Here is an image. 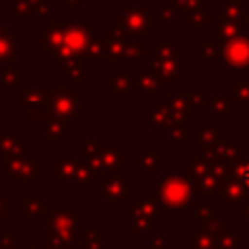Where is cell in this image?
Returning a JSON list of instances; mask_svg holds the SVG:
<instances>
[{"instance_id":"6da1fadb","label":"cell","mask_w":249,"mask_h":249,"mask_svg":"<svg viewBox=\"0 0 249 249\" xmlns=\"http://www.w3.org/2000/svg\"><path fill=\"white\" fill-rule=\"evenodd\" d=\"M88 220L68 200H47L43 214V243L53 249H82Z\"/></svg>"},{"instance_id":"7a4b0ae2","label":"cell","mask_w":249,"mask_h":249,"mask_svg":"<svg viewBox=\"0 0 249 249\" xmlns=\"http://www.w3.org/2000/svg\"><path fill=\"white\" fill-rule=\"evenodd\" d=\"M78 158L88 165L93 179L121 173L126 165L121 138H80Z\"/></svg>"},{"instance_id":"3957f363","label":"cell","mask_w":249,"mask_h":249,"mask_svg":"<svg viewBox=\"0 0 249 249\" xmlns=\"http://www.w3.org/2000/svg\"><path fill=\"white\" fill-rule=\"evenodd\" d=\"M97 33L99 31H97L95 23H68V25H64L58 53L51 60V64L54 68H60L64 62H70V60L82 62V58L86 56V53H88V49H89V45Z\"/></svg>"},{"instance_id":"277c9868","label":"cell","mask_w":249,"mask_h":249,"mask_svg":"<svg viewBox=\"0 0 249 249\" xmlns=\"http://www.w3.org/2000/svg\"><path fill=\"white\" fill-rule=\"evenodd\" d=\"M0 167L4 169L8 183H43L45 179V160L35 154L33 146L2 158Z\"/></svg>"},{"instance_id":"5b68a950","label":"cell","mask_w":249,"mask_h":249,"mask_svg":"<svg viewBox=\"0 0 249 249\" xmlns=\"http://www.w3.org/2000/svg\"><path fill=\"white\" fill-rule=\"evenodd\" d=\"M51 181L66 183L70 193H86L91 183H95L91 171L80 158L53 156L51 158Z\"/></svg>"},{"instance_id":"8992f818","label":"cell","mask_w":249,"mask_h":249,"mask_svg":"<svg viewBox=\"0 0 249 249\" xmlns=\"http://www.w3.org/2000/svg\"><path fill=\"white\" fill-rule=\"evenodd\" d=\"M95 200L103 202L107 210H123L132 202V175L130 173H113L101 177L93 183Z\"/></svg>"},{"instance_id":"52a82bcc","label":"cell","mask_w":249,"mask_h":249,"mask_svg":"<svg viewBox=\"0 0 249 249\" xmlns=\"http://www.w3.org/2000/svg\"><path fill=\"white\" fill-rule=\"evenodd\" d=\"M45 89H47V103H49L51 117H64L68 121H74L82 113L88 111V103L80 99L78 86L49 84V86H45Z\"/></svg>"},{"instance_id":"ba28073f","label":"cell","mask_w":249,"mask_h":249,"mask_svg":"<svg viewBox=\"0 0 249 249\" xmlns=\"http://www.w3.org/2000/svg\"><path fill=\"white\" fill-rule=\"evenodd\" d=\"M49 103H47V89L45 86H25L16 95V119L19 123L29 121H47Z\"/></svg>"},{"instance_id":"9c48e42d","label":"cell","mask_w":249,"mask_h":249,"mask_svg":"<svg viewBox=\"0 0 249 249\" xmlns=\"http://www.w3.org/2000/svg\"><path fill=\"white\" fill-rule=\"evenodd\" d=\"M53 0H8L6 19L18 23H47L54 18Z\"/></svg>"},{"instance_id":"30bf717a","label":"cell","mask_w":249,"mask_h":249,"mask_svg":"<svg viewBox=\"0 0 249 249\" xmlns=\"http://www.w3.org/2000/svg\"><path fill=\"white\" fill-rule=\"evenodd\" d=\"M158 196L165 208H185L193 196V185L179 175H163L158 183Z\"/></svg>"},{"instance_id":"8fae6325","label":"cell","mask_w":249,"mask_h":249,"mask_svg":"<svg viewBox=\"0 0 249 249\" xmlns=\"http://www.w3.org/2000/svg\"><path fill=\"white\" fill-rule=\"evenodd\" d=\"M148 19H150L148 10L144 6H132V8L124 10L123 14H117L113 18V23L128 37L144 39L148 35V31L154 29L152 25H148Z\"/></svg>"},{"instance_id":"7c38bea8","label":"cell","mask_w":249,"mask_h":249,"mask_svg":"<svg viewBox=\"0 0 249 249\" xmlns=\"http://www.w3.org/2000/svg\"><path fill=\"white\" fill-rule=\"evenodd\" d=\"M45 27L41 31L35 33L33 37V45L37 51L43 53V58L45 60H53L58 53V47H60V41H62V31H64V25L60 23V16L54 14V18L47 23H43Z\"/></svg>"},{"instance_id":"4fadbf2b","label":"cell","mask_w":249,"mask_h":249,"mask_svg":"<svg viewBox=\"0 0 249 249\" xmlns=\"http://www.w3.org/2000/svg\"><path fill=\"white\" fill-rule=\"evenodd\" d=\"M27 86V70L18 64L0 66V93L18 95Z\"/></svg>"},{"instance_id":"5bb4252c","label":"cell","mask_w":249,"mask_h":249,"mask_svg":"<svg viewBox=\"0 0 249 249\" xmlns=\"http://www.w3.org/2000/svg\"><path fill=\"white\" fill-rule=\"evenodd\" d=\"M70 138V121L64 117H49L43 121V146L58 148Z\"/></svg>"},{"instance_id":"9a60e30c","label":"cell","mask_w":249,"mask_h":249,"mask_svg":"<svg viewBox=\"0 0 249 249\" xmlns=\"http://www.w3.org/2000/svg\"><path fill=\"white\" fill-rule=\"evenodd\" d=\"M130 76H132V91L138 95H150V93H160L161 82L154 74L152 68H142L138 64H130Z\"/></svg>"},{"instance_id":"2e32d148","label":"cell","mask_w":249,"mask_h":249,"mask_svg":"<svg viewBox=\"0 0 249 249\" xmlns=\"http://www.w3.org/2000/svg\"><path fill=\"white\" fill-rule=\"evenodd\" d=\"M45 193L43 191H27L23 198L16 202V214L19 220H29V218H43L45 214Z\"/></svg>"},{"instance_id":"e0dca14e","label":"cell","mask_w":249,"mask_h":249,"mask_svg":"<svg viewBox=\"0 0 249 249\" xmlns=\"http://www.w3.org/2000/svg\"><path fill=\"white\" fill-rule=\"evenodd\" d=\"M103 91L107 95H123V93H134L132 91V76H130V64L117 66L103 82Z\"/></svg>"},{"instance_id":"ac0fdd59","label":"cell","mask_w":249,"mask_h":249,"mask_svg":"<svg viewBox=\"0 0 249 249\" xmlns=\"http://www.w3.org/2000/svg\"><path fill=\"white\" fill-rule=\"evenodd\" d=\"M25 128H0V160L27 148Z\"/></svg>"},{"instance_id":"d6986e66","label":"cell","mask_w":249,"mask_h":249,"mask_svg":"<svg viewBox=\"0 0 249 249\" xmlns=\"http://www.w3.org/2000/svg\"><path fill=\"white\" fill-rule=\"evenodd\" d=\"M6 16H0V66L16 64L18 56V37L6 29Z\"/></svg>"},{"instance_id":"ffe728a7","label":"cell","mask_w":249,"mask_h":249,"mask_svg":"<svg viewBox=\"0 0 249 249\" xmlns=\"http://www.w3.org/2000/svg\"><path fill=\"white\" fill-rule=\"evenodd\" d=\"M124 161H126V165H128V163H136V165H140V167H142L144 171H148V173H158V171H160V165L165 163V158L160 156L158 148H154V146H144V148H140V154H138L136 158H126Z\"/></svg>"},{"instance_id":"44dd1931","label":"cell","mask_w":249,"mask_h":249,"mask_svg":"<svg viewBox=\"0 0 249 249\" xmlns=\"http://www.w3.org/2000/svg\"><path fill=\"white\" fill-rule=\"evenodd\" d=\"M60 74L74 86H86L88 84V76H86V66L80 60H70L64 62L60 68Z\"/></svg>"},{"instance_id":"7402d4cb","label":"cell","mask_w":249,"mask_h":249,"mask_svg":"<svg viewBox=\"0 0 249 249\" xmlns=\"http://www.w3.org/2000/svg\"><path fill=\"white\" fill-rule=\"evenodd\" d=\"M148 123H150V126H154V128H163V126L175 123V119L171 117L169 109H167L161 101H154V103H150V117H148Z\"/></svg>"},{"instance_id":"603a6c76","label":"cell","mask_w":249,"mask_h":249,"mask_svg":"<svg viewBox=\"0 0 249 249\" xmlns=\"http://www.w3.org/2000/svg\"><path fill=\"white\" fill-rule=\"evenodd\" d=\"M158 134L161 138H165L167 146H183L185 142V136H187V130H185V124L183 123H171L163 128H158Z\"/></svg>"},{"instance_id":"cb8c5ba5","label":"cell","mask_w":249,"mask_h":249,"mask_svg":"<svg viewBox=\"0 0 249 249\" xmlns=\"http://www.w3.org/2000/svg\"><path fill=\"white\" fill-rule=\"evenodd\" d=\"M105 241H107L105 228L103 226H89L82 249H105Z\"/></svg>"},{"instance_id":"d4e9b609","label":"cell","mask_w":249,"mask_h":249,"mask_svg":"<svg viewBox=\"0 0 249 249\" xmlns=\"http://www.w3.org/2000/svg\"><path fill=\"white\" fill-rule=\"evenodd\" d=\"M0 249H18V228H0Z\"/></svg>"},{"instance_id":"484cf974","label":"cell","mask_w":249,"mask_h":249,"mask_svg":"<svg viewBox=\"0 0 249 249\" xmlns=\"http://www.w3.org/2000/svg\"><path fill=\"white\" fill-rule=\"evenodd\" d=\"M88 0H53L56 8H60L62 14H76L82 6H86Z\"/></svg>"},{"instance_id":"4316f807","label":"cell","mask_w":249,"mask_h":249,"mask_svg":"<svg viewBox=\"0 0 249 249\" xmlns=\"http://www.w3.org/2000/svg\"><path fill=\"white\" fill-rule=\"evenodd\" d=\"M237 179H239V183H243V185L249 189V161L243 163V165L239 167V171H237Z\"/></svg>"},{"instance_id":"83f0119b","label":"cell","mask_w":249,"mask_h":249,"mask_svg":"<svg viewBox=\"0 0 249 249\" xmlns=\"http://www.w3.org/2000/svg\"><path fill=\"white\" fill-rule=\"evenodd\" d=\"M154 249H167V239L163 237V235H160V233H156V235H152V243H150Z\"/></svg>"},{"instance_id":"f1b7e54d","label":"cell","mask_w":249,"mask_h":249,"mask_svg":"<svg viewBox=\"0 0 249 249\" xmlns=\"http://www.w3.org/2000/svg\"><path fill=\"white\" fill-rule=\"evenodd\" d=\"M0 218H8V195H0Z\"/></svg>"},{"instance_id":"f546056e","label":"cell","mask_w":249,"mask_h":249,"mask_svg":"<svg viewBox=\"0 0 249 249\" xmlns=\"http://www.w3.org/2000/svg\"><path fill=\"white\" fill-rule=\"evenodd\" d=\"M8 179H6V173H4V169L0 167V195H8Z\"/></svg>"},{"instance_id":"4dcf8cb0","label":"cell","mask_w":249,"mask_h":249,"mask_svg":"<svg viewBox=\"0 0 249 249\" xmlns=\"http://www.w3.org/2000/svg\"><path fill=\"white\" fill-rule=\"evenodd\" d=\"M25 249H53V247H49L45 243H27Z\"/></svg>"},{"instance_id":"1f68e13d","label":"cell","mask_w":249,"mask_h":249,"mask_svg":"<svg viewBox=\"0 0 249 249\" xmlns=\"http://www.w3.org/2000/svg\"><path fill=\"white\" fill-rule=\"evenodd\" d=\"M130 249H154L152 245H144V243H134Z\"/></svg>"}]
</instances>
